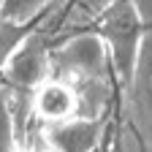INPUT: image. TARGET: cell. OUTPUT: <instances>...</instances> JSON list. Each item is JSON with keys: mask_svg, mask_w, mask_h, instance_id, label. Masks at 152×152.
<instances>
[{"mask_svg": "<svg viewBox=\"0 0 152 152\" xmlns=\"http://www.w3.org/2000/svg\"><path fill=\"white\" fill-rule=\"evenodd\" d=\"M0 152H22V139L16 136V111L3 79H0Z\"/></svg>", "mask_w": 152, "mask_h": 152, "instance_id": "8992f818", "label": "cell"}, {"mask_svg": "<svg viewBox=\"0 0 152 152\" xmlns=\"http://www.w3.org/2000/svg\"><path fill=\"white\" fill-rule=\"evenodd\" d=\"M98 152H111V136H109V141H106V144H103V147H101Z\"/></svg>", "mask_w": 152, "mask_h": 152, "instance_id": "9c48e42d", "label": "cell"}, {"mask_svg": "<svg viewBox=\"0 0 152 152\" xmlns=\"http://www.w3.org/2000/svg\"><path fill=\"white\" fill-rule=\"evenodd\" d=\"M95 35L103 41L109 57H111V68L117 76V84L128 87L133 65L139 57V46L144 38V19L136 8L133 0H111L106 8H101L92 16V22L87 25Z\"/></svg>", "mask_w": 152, "mask_h": 152, "instance_id": "6da1fadb", "label": "cell"}, {"mask_svg": "<svg viewBox=\"0 0 152 152\" xmlns=\"http://www.w3.org/2000/svg\"><path fill=\"white\" fill-rule=\"evenodd\" d=\"M49 14V11H46ZM44 14V16H46ZM41 16V19H44ZM41 19H38V22H41ZM38 22H30V25H14V22H0V68L6 65V60L11 57V52L22 44V38L38 25Z\"/></svg>", "mask_w": 152, "mask_h": 152, "instance_id": "52a82bcc", "label": "cell"}, {"mask_svg": "<svg viewBox=\"0 0 152 152\" xmlns=\"http://www.w3.org/2000/svg\"><path fill=\"white\" fill-rule=\"evenodd\" d=\"M49 49H52V35L46 33L41 19L22 38V44L11 52L6 65L0 68V79L11 95H22L25 101H30L33 90L44 79H49Z\"/></svg>", "mask_w": 152, "mask_h": 152, "instance_id": "7a4b0ae2", "label": "cell"}, {"mask_svg": "<svg viewBox=\"0 0 152 152\" xmlns=\"http://www.w3.org/2000/svg\"><path fill=\"white\" fill-rule=\"evenodd\" d=\"M128 95L141 117L152 114V27L144 30L139 57H136V65H133V76L128 84Z\"/></svg>", "mask_w": 152, "mask_h": 152, "instance_id": "5b68a950", "label": "cell"}, {"mask_svg": "<svg viewBox=\"0 0 152 152\" xmlns=\"http://www.w3.org/2000/svg\"><path fill=\"white\" fill-rule=\"evenodd\" d=\"M27 109L33 114V120H38V125H54L79 114V98H76V92L68 82L49 76L33 90Z\"/></svg>", "mask_w": 152, "mask_h": 152, "instance_id": "277c9868", "label": "cell"}, {"mask_svg": "<svg viewBox=\"0 0 152 152\" xmlns=\"http://www.w3.org/2000/svg\"><path fill=\"white\" fill-rule=\"evenodd\" d=\"M22 152H54V149H52V147H46V144H44V139H41V133H38V141H35V144L25 141V144H22Z\"/></svg>", "mask_w": 152, "mask_h": 152, "instance_id": "ba28073f", "label": "cell"}, {"mask_svg": "<svg viewBox=\"0 0 152 152\" xmlns=\"http://www.w3.org/2000/svg\"><path fill=\"white\" fill-rule=\"evenodd\" d=\"M0 6H3V0H0Z\"/></svg>", "mask_w": 152, "mask_h": 152, "instance_id": "30bf717a", "label": "cell"}, {"mask_svg": "<svg viewBox=\"0 0 152 152\" xmlns=\"http://www.w3.org/2000/svg\"><path fill=\"white\" fill-rule=\"evenodd\" d=\"M38 133L54 152H98L111 136L109 117H84V114L54 125H41Z\"/></svg>", "mask_w": 152, "mask_h": 152, "instance_id": "3957f363", "label": "cell"}]
</instances>
